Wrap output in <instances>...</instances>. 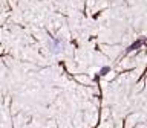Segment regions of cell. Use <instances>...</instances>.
I'll use <instances>...</instances> for the list:
<instances>
[{
    "label": "cell",
    "mask_w": 147,
    "mask_h": 128,
    "mask_svg": "<svg viewBox=\"0 0 147 128\" xmlns=\"http://www.w3.org/2000/svg\"><path fill=\"white\" fill-rule=\"evenodd\" d=\"M49 49H51V52H52V53L63 52V49H64V41H63L61 38H54V40H51V41H49Z\"/></svg>",
    "instance_id": "obj_1"
}]
</instances>
